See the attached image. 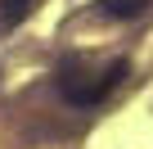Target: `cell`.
<instances>
[{
	"label": "cell",
	"mask_w": 153,
	"mask_h": 149,
	"mask_svg": "<svg viewBox=\"0 0 153 149\" xmlns=\"http://www.w3.org/2000/svg\"><path fill=\"white\" fill-rule=\"evenodd\" d=\"M32 5L36 0H0V14H5V23H23L32 14Z\"/></svg>",
	"instance_id": "obj_2"
},
{
	"label": "cell",
	"mask_w": 153,
	"mask_h": 149,
	"mask_svg": "<svg viewBox=\"0 0 153 149\" xmlns=\"http://www.w3.org/2000/svg\"><path fill=\"white\" fill-rule=\"evenodd\" d=\"M99 5H104L108 18H135V14L149 9V0H99Z\"/></svg>",
	"instance_id": "obj_1"
}]
</instances>
